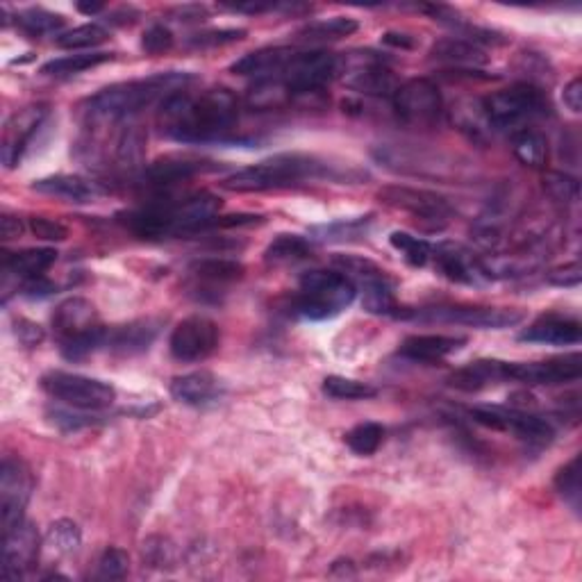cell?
Wrapping results in <instances>:
<instances>
[{
	"label": "cell",
	"instance_id": "ee69618b",
	"mask_svg": "<svg viewBox=\"0 0 582 582\" xmlns=\"http://www.w3.org/2000/svg\"><path fill=\"white\" fill-rule=\"evenodd\" d=\"M555 489L567 501L573 510H580V455L573 457L569 464L557 471Z\"/></svg>",
	"mask_w": 582,
	"mask_h": 582
},
{
	"label": "cell",
	"instance_id": "9f6ffc18",
	"mask_svg": "<svg viewBox=\"0 0 582 582\" xmlns=\"http://www.w3.org/2000/svg\"><path fill=\"white\" fill-rule=\"evenodd\" d=\"M0 235H3L5 241L21 237L23 235V221L19 219V216L3 214V219H0Z\"/></svg>",
	"mask_w": 582,
	"mask_h": 582
},
{
	"label": "cell",
	"instance_id": "ac0fdd59",
	"mask_svg": "<svg viewBox=\"0 0 582 582\" xmlns=\"http://www.w3.org/2000/svg\"><path fill=\"white\" fill-rule=\"evenodd\" d=\"M48 110L44 105H30L26 110L16 112L10 121L5 123L3 130V144H0V160H3L5 169H14L21 162L23 153L35 137L41 123H44Z\"/></svg>",
	"mask_w": 582,
	"mask_h": 582
},
{
	"label": "cell",
	"instance_id": "8d00e7d4",
	"mask_svg": "<svg viewBox=\"0 0 582 582\" xmlns=\"http://www.w3.org/2000/svg\"><path fill=\"white\" fill-rule=\"evenodd\" d=\"M357 28H360V23L351 19V16H332V19L314 21L310 26H305L301 30V37L312 41H335L351 37Z\"/></svg>",
	"mask_w": 582,
	"mask_h": 582
},
{
	"label": "cell",
	"instance_id": "44dd1931",
	"mask_svg": "<svg viewBox=\"0 0 582 582\" xmlns=\"http://www.w3.org/2000/svg\"><path fill=\"white\" fill-rule=\"evenodd\" d=\"M582 330L580 321L560 314H544L535 323L521 332L519 342L528 344H551V346H573L580 344Z\"/></svg>",
	"mask_w": 582,
	"mask_h": 582
},
{
	"label": "cell",
	"instance_id": "3957f363",
	"mask_svg": "<svg viewBox=\"0 0 582 582\" xmlns=\"http://www.w3.org/2000/svg\"><path fill=\"white\" fill-rule=\"evenodd\" d=\"M194 76L189 73H157V76L112 85L87 101V112L96 121H123L155 101H164L185 89Z\"/></svg>",
	"mask_w": 582,
	"mask_h": 582
},
{
	"label": "cell",
	"instance_id": "816d5d0a",
	"mask_svg": "<svg viewBox=\"0 0 582 582\" xmlns=\"http://www.w3.org/2000/svg\"><path fill=\"white\" fill-rule=\"evenodd\" d=\"M580 278H582V271H580L578 262L564 264V266H560V269H553L546 276V280L555 287H578Z\"/></svg>",
	"mask_w": 582,
	"mask_h": 582
},
{
	"label": "cell",
	"instance_id": "7c38bea8",
	"mask_svg": "<svg viewBox=\"0 0 582 582\" xmlns=\"http://www.w3.org/2000/svg\"><path fill=\"white\" fill-rule=\"evenodd\" d=\"M221 344V330L212 319L194 314L182 319L171 332L169 351L178 362L207 360Z\"/></svg>",
	"mask_w": 582,
	"mask_h": 582
},
{
	"label": "cell",
	"instance_id": "836d02e7",
	"mask_svg": "<svg viewBox=\"0 0 582 582\" xmlns=\"http://www.w3.org/2000/svg\"><path fill=\"white\" fill-rule=\"evenodd\" d=\"M112 57H114L112 53H76V55L57 57V60H51L41 66V73H44V76H55V78L78 76V73H85L105 62H112Z\"/></svg>",
	"mask_w": 582,
	"mask_h": 582
},
{
	"label": "cell",
	"instance_id": "52a82bcc",
	"mask_svg": "<svg viewBox=\"0 0 582 582\" xmlns=\"http://www.w3.org/2000/svg\"><path fill=\"white\" fill-rule=\"evenodd\" d=\"M41 387L57 401L78 407V410H105L116 401V389L110 382L80 376V373L51 371L41 378Z\"/></svg>",
	"mask_w": 582,
	"mask_h": 582
},
{
	"label": "cell",
	"instance_id": "ab89813d",
	"mask_svg": "<svg viewBox=\"0 0 582 582\" xmlns=\"http://www.w3.org/2000/svg\"><path fill=\"white\" fill-rule=\"evenodd\" d=\"M389 244H392L398 253L405 257V262L410 266H423L432 257V246L430 241L414 237L410 232L396 230L389 235Z\"/></svg>",
	"mask_w": 582,
	"mask_h": 582
},
{
	"label": "cell",
	"instance_id": "4dcf8cb0",
	"mask_svg": "<svg viewBox=\"0 0 582 582\" xmlns=\"http://www.w3.org/2000/svg\"><path fill=\"white\" fill-rule=\"evenodd\" d=\"M189 271L194 273L196 280L210 282V285H228L244 278V264L228 257H205V260L191 262Z\"/></svg>",
	"mask_w": 582,
	"mask_h": 582
},
{
	"label": "cell",
	"instance_id": "f1b7e54d",
	"mask_svg": "<svg viewBox=\"0 0 582 582\" xmlns=\"http://www.w3.org/2000/svg\"><path fill=\"white\" fill-rule=\"evenodd\" d=\"M32 189L37 194L62 198L66 203H91L96 196V189L91 182L80 176H69V173H57V176H48L32 182Z\"/></svg>",
	"mask_w": 582,
	"mask_h": 582
},
{
	"label": "cell",
	"instance_id": "5bb4252c",
	"mask_svg": "<svg viewBox=\"0 0 582 582\" xmlns=\"http://www.w3.org/2000/svg\"><path fill=\"white\" fill-rule=\"evenodd\" d=\"M32 494V473L21 460L5 457L0 467V523L3 532L23 521Z\"/></svg>",
	"mask_w": 582,
	"mask_h": 582
},
{
	"label": "cell",
	"instance_id": "7a4b0ae2",
	"mask_svg": "<svg viewBox=\"0 0 582 582\" xmlns=\"http://www.w3.org/2000/svg\"><path fill=\"white\" fill-rule=\"evenodd\" d=\"M342 180L335 166L314 155L303 153H280L269 160H262L246 169H239L223 180V189L237 194H253V191H269L289 185H298L303 180Z\"/></svg>",
	"mask_w": 582,
	"mask_h": 582
},
{
	"label": "cell",
	"instance_id": "c3c4849f",
	"mask_svg": "<svg viewBox=\"0 0 582 582\" xmlns=\"http://www.w3.org/2000/svg\"><path fill=\"white\" fill-rule=\"evenodd\" d=\"M246 37V30L241 28H221V30H203L196 32L187 39L189 46L194 48H216V46H228L241 41Z\"/></svg>",
	"mask_w": 582,
	"mask_h": 582
},
{
	"label": "cell",
	"instance_id": "f546056e",
	"mask_svg": "<svg viewBox=\"0 0 582 582\" xmlns=\"http://www.w3.org/2000/svg\"><path fill=\"white\" fill-rule=\"evenodd\" d=\"M55 262H57L55 248H26V251L19 253H7L3 266L10 273H14V276L28 280L44 276Z\"/></svg>",
	"mask_w": 582,
	"mask_h": 582
},
{
	"label": "cell",
	"instance_id": "ffe728a7",
	"mask_svg": "<svg viewBox=\"0 0 582 582\" xmlns=\"http://www.w3.org/2000/svg\"><path fill=\"white\" fill-rule=\"evenodd\" d=\"M432 257H435L437 269L442 271L448 280L460 282V285H478L480 280H485L480 260L462 244L444 241V244L432 248Z\"/></svg>",
	"mask_w": 582,
	"mask_h": 582
},
{
	"label": "cell",
	"instance_id": "d6986e66",
	"mask_svg": "<svg viewBox=\"0 0 582 582\" xmlns=\"http://www.w3.org/2000/svg\"><path fill=\"white\" fill-rule=\"evenodd\" d=\"M221 210V198L214 194H194L185 201L171 203V235L180 232H196L212 228V223Z\"/></svg>",
	"mask_w": 582,
	"mask_h": 582
},
{
	"label": "cell",
	"instance_id": "6f0895ef",
	"mask_svg": "<svg viewBox=\"0 0 582 582\" xmlns=\"http://www.w3.org/2000/svg\"><path fill=\"white\" fill-rule=\"evenodd\" d=\"M382 44L403 48V51H412V48L417 46V41H414L410 35H405V32H387V35H382Z\"/></svg>",
	"mask_w": 582,
	"mask_h": 582
},
{
	"label": "cell",
	"instance_id": "f5cc1de1",
	"mask_svg": "<svg viewBox=\"0 0 582 582\" xmlns=\"http://www.w3.org/2000/svg\"><path fill=\"white\" fill-rule=\"evenodd\" d=\"M55 291L53 282H48L44 276H37V278H28L26 285H23V296L28 298H41V296H51Z\"/></svg>",
	"mask_w": 582,
	"mask_h": 582
},
{
	"label": "cell",
	"instance_id": "7dc6e473",
	"mask_svg": "<svg viewBox=\"0 0 582 582\" xmlns=\"http://www.w3.org/2000/svg\"><path fill=\"white\" fill-rule=\"evenodd\" d=\"M130 569V557L121 548L110 546L98 560V578L103 580H121L126 578V573Z\"/></svg>",
	"mask_w": 582,
	"mask_h": 582
},
{
	"label": "cell",
	"instance_id": "484cf974",
	"mask_svg": "<svg viewBox=\"0 0 582 582\" xmlns=\"http://www.w3.org/2000/svg\"><path fill=\"white\" fill-rule=\"evenodd\" d=\"M467 344V337L455 335H410L403 339L401 355L414 362H437Z\"/></svg>",
	"mask_w": 582,
	"mask_h": 582
},
{
	"label": "cell",
	"instance_id": "b9f144b4",
	"mask_svg": "<svg viewBox=\"0 0 582 582\" xmlns=\"http://www.w3.org/2000/svg\"><path fill=\"white\" fill-rule=\"evenodd\" d=\"M144 146H146V135L141 132L139 126H130L121 132L119 144H116V160L126 169H137V166L144 162Z\"/></svg>",
	"mask_w": 582,
	"mask_h": 582
},
{
	"label": "cell",
	"instance_id": "277c9868",
	"mask_svg": "<svg viewBox=\"0 0 582 582\" xmlns=\"http://www.w3.org/2000/svg\"><path fill=\"white\" fill-rule=\"evenodd\" d=\"M53 328L60 337V348L66 360L82 357L107 346V330L101 326L96 307L87 298H66L53 312Z\"/></svg>",
	"mask_w": 582,
	"mask_h": 582
},
{
	"label": "cell",
	"instance_id": "ba28073f",
	"mask_svg": "<svg viewBox=\"0 0 582 582\" xmlns=\"http://www.w3.org/2000/svg\"><path fill=\"white\" fill-rule=\"evenodd\" d=\"M342 73V55L328 51L294 53L280 73V82L289 91V96H310L321 91L323 85Z\"/></svg>",
	"mask_w": 582,
	"mask_h": 582
},
{
	"label": "cell",
	"instance_id": "30bf717a",
	"mask_svg": "<svg viewBox=\"0 0 582 582\" xmlns=\"http://www.w3.org/2000/svg\"><path fill=\"white\" fill-rule=\"evenodd\" d=\"M419 321L455 323V326L480 328V330H501L512 328L523 321V312L510 307H478V305H453V307H430L414 314Z\"/></svg>",
	"mask_w": 582,
	"mask_h": 582
},
{
	"label": "cell",
	"instance_id": "9c48e42d",
	"mask_svg": "<svg viewBox=\"0 0 582 582\" xmlns=\"http://www.w3.org/2000/svg\"><path fill=\"white\" fill-rule=\"evenodd\" d=\"M469 417L480 423V426L514 432V435L526 439L532 444H546L553 439V426L548 419L537 417V414L519 410V407H498V405H478L471 407Z\"/></svg>",
	"mask_w": 582,
	"mask_h": 582
},
{
	"label": "cell",
	"instance_id": "e0dca14e",
	"mask_svg": "<svg viewBox=\"0 0 582 582\" xmlns=\"http://www.w3.org/2000/svg\"><path fill=\"white\" fill-rule=\"evenodd\" d=\"M39 555V532L28 521L3 532V580H19L35 567Z\"/></svg>",
	"mask_w": 582,
	"mask_h": 582
},
{
	"label": "cell",
	"instance_id": "91938a15",
	"mask_svg": "<svg viewBox=\"0 0 582 582\" xmlns=\"http://www.w3.org/2000/svg\"><path fill=\"white\" fill-rule=\"evenodd\" d=\"M232 12H248V14H264L276 10V5H264V3H246V5H226Z\"/></svg>",
	"mask_w": 582,
	"mask_h": 582
},
{
	"label": "cell",
	"instance_id": "9a60e30c",
	"mask_svg": "<svg viewBox=\"0 0 582 582\" xmlns=\"http://www.w3.org/2000/svg\"><path fill=\"white\" fill-rule=\"evenodd\" d=\"M378 198L385 205L394 207V210L407 212V214L417 216V219L423 223H430L432 228H442L448 221V216H451V205L446 203V198H442L439 194H432V191H426V189L392 185V187H382L378 191Z\"/></svg>",
	"mask_w": 582,
	"mask_h": 582
},
{
	"label": "cell",
	"instance_id": "94428289",
	"mask_svg": "<svg viewBox=\"0 0 582 582\" xmlns=\"http://www.w3.org/2000/svg\"><path fill=\"white\" fill-rule=\"evenodd\" d=\"M78 10L89 14V16H94L98 12H103L105 5H101V3H78Z\"/></svg>",
	"mask_w": 582,
	"mask_h": 582
},
{
	"label": "cell",
	"instance_id": "f6af8a7d",
	"mask_svg": "<svg viewBox=\"0 0 582 582\" xmlns=\"http://www.w3.org/2000/svg\"><path fill=\"white\" fill-rule=\"evenodd\" d=\"M369 223H371V216H367V219H351V221L344 219V221L330 223V226L314 228L312 235H317L319 241H348L353 237L367 235Z\"/></svg>",
	"mask_w": 582,
	"mask_h": 582
},
{
	"label": "cell",
	"instance_id": "e575fe53",
	"mask_svg": "<svg viewBox=\"0 0 582 582\" xmlns=\"http://www.w3.org/2000/svg\"><path fill=\"white\" fill-rule=\"evenodd\" d=\"M362 303L364 310L371 314H394L396 317V298H394V289L392 282L382 273V276L362 282Z\"/></svg>",
	"mask_w": 582,
	"mask_h": 582
},
{
	"label": "cell",
	"instance_id": "db71d44e",
	"mask_svg": "<svg viewBox=\"0 0 582 582\" xmlns=\"http://www.w3.org/2000/svg\"><path fill=\"white\" fill-rule=\"evenodd\" d=\"M562 101L573 114H580V110H582V80L580 78H573L569 85L564 87Z\"/></svg>",
	"mask_w": 582,
	"mask_h": 582
},
{
	"label": "cell",
	"instance_id": "f907efd6",
	"mask_svg": "<svg viewBox=\"0 0 582 582\" xmlns=\"http://www.w3.org/2000/svg\"><path fill=\"white\" fill-rule=\"evenodd\" d=\"M30 230L37 239H44V241H64L66 237H69L66 226H62L60 221L46 219V216H35V219H30Z\"/></svg>",
	"mask_w": 582,
	"mask_h": 582
},
{
	"label": "cell",
	"instance_id": "2e32d148",
	"mask_svg": "<svg viewBox=\"0 0 582 582\" xmlns=\"http://www.w3.org/2000/svg\"><path fill=\"white\" fill-rule=\"evenodd\" d=\"M507 380L523 385H564L582 376L580 353L551 357L544 362H507Z\"/></svg>",
	"mask_w": 582,
	"mask_h": 582
},
{
	"label": "cell",
	"instance_id": "74e56055",
	"mask_svg": "<svg viewBox=\"0 0 582 582\" xmlns=\"http://www.w3.org/2000/svg\"><path fill=\"white\" fill-rule=\"evenodd\" d=\"M16 23L23 32H28L32 37H44V35H53V32L62 30L64 26V16L48 12L44 7H28L16 14Z\"/></svg>",
	"mask_w": 582,
	"mask_h": 582
},
{
	"label": "cell",
	"instance_id": "680465c9",
	"mask_svg": "<svg viewBox=\"0 0 582 582\" xmlns=\"http://www.w3.org/2000/svg\"><path fill=\"white\" fill-rule=\"evenodd\" d=\"M176 14L180 16L178 21H203L207 16L205 7H201V5H185V7H180Z\"/></svg>",
	"mask_w": 582,
	"mask_h": 582
},
{
	"label": "cell",
	"instance_id": "6da1fadb",
	"mask_svg": "<svg viewBox=\"0 0 582 582\" xmlns=\"http://www.w3.org/2000/svg\"><path fill=\"white\" fill-rule=\"evenodd\" d=\"M237 119V98L228 89H207L198 96L182 89L164 98L160 107L162 130L185 144L228 139Z\"/></svg>",
	"mask_w": 582,
	"mask_h": 582
},
{
	"label": "cell",
	"instance_id": "83f0119b",
	"mask_svg": "<svg viewBox=\"0 0 582 582\" xmlns=\"http://www.w3.org/2000/svg\"><path fill=\"white\" fill-rule=\"evenodd\" d=\"M507 362L501 360H476L467 364V367L457 369L451 378H448V385L453 389H460V392H480L489 385H501L507 380Z\"/></svg>",
	"mask_w": 582,
	"mask_h": 582
},
{
	"label": "cell",
	"instance_id": "4316f807",
	"mask_svg": "<svg viewBox=\"0 0 582 582\" xmlns=\"http://www.w3.org/2000/svg\"><path fill=\"white\" fill-rule=\"evenodd\" d=\"M430 57L439 64L451 66V69H478V66H485L489 62L487 53L480 46L460 37L435 41L430 48Z\"/></svg>",
	"mask_w": 582,
	"mask_h": 582
},
{
	"label": "cell",
	"instance_id": "cb8c5ba5",
	"mask_svg": "<svg viewBox=\"0 0 582 582\" xmlns=\"http://www.w3.org/2000/svg\"><path fill=\"white\" fill-rule=\"evenodd\" d=\"M160 319H139L128 326L107 332V346L121 355H137L151 348L155 337L160 335Z\"/></svg>",
	"mask_w": 582,
	"mask_h": 582
},
{
	"label": "cell",
	"instance_id": "7402d4cb",
	"mask_svg": "<svg viewBox=\"0 0 582 582\" xmlns=\"http://www.w3.org/2000/svg\"><path fill=\"white\" fill-rule=\"evenodd\" d=\"M171 396L182 405L205 407L223 396V382L210 371H191L171 382Z\"/></svg>",
	"mask_w": 582,
	"mask_h": 582
},
{
	"label": "cell",
	"instance_id": "5b68a950",
	"mask_svg": "<svg viewBox=\"0 0 582 582\" xmlns=\"http://www.w3.org/2000/svg\"><path fill=\"white\" fill-rule=\"evenodd\" d=\"M355 296V282L342 271L317 269L307 271L301 278V291H298L294 307L303 319L326 321L346 310L355 301Z\"/></svg>",
	"mask_w": 582,
	"mask_h": 582
},
{
	"label": "cell",
	"instance_id": "bcb514c9",
	"mask_svg": "<svg viewBox=\"0 0 582 582\" xmlns=\"http://www.w3.org/2000/svg\"><path fill=\"white\" fill-rule=\"evenodd\" d=\"M544 189L546 194L553 198L557 203L571 205L578 201L580 196V185L578 180L569 176V173H560V171H551L544 176Z\"/></svg>",
	"mask_w": 582,
	"mask_h": 582
},
{
	"label": "cell",
	"instance_id": "1f68e13d",
	"mask_svg": "<svg viewBox=\"0 0 582 582\" xmlns=\"http://www.w3.org/2000/svg\"><path fill=\"white\" fill-rule=\"evenodd\" d=\"M512 151L521 164L530 169H544L548 160V141L535 128H521L512 132Z\"/></svg>",
	"mask_w": 582,
	"mask_h": 582
},
{
	"label": "cell",
	"instance_id": "d6a6232c",
	"mask_svg": "<svg viewBox=\"0 0 582 582\" xmlns=\"http://www.w3.org/2000/svg\"><path fill=\"white\" fill-rule=\"evenodd\" d=\"M312 255V244L310 239H305L301 235H280L266 246L264 260L266 264L273 266H285V264H296L303 262Z\"/></svg>",
	"mask_w": 582,
	"mask_h": 582
},
{
	"label": "cell",
	"instance_id": "8fae6325",
	"mask_svg": "<svg viewBox=\"0 0 582 582\" xmlns=\"http://www.w3.org/2000/svg\"><path fill=\"white\" fill-rule=\"evenodd\" d=\"M342 73L348 89L364 96H394L396 78L389 66L376 53H351L342 55Z\"/></svg>",
	"mask_w": 582,
	"mask_h": 582
},
{
	"label": "cell",
	"instance_id": "681fc988",
	"mask_svg": "<svg viewBox=\"0 0 582 582\" xmlns=\"http://www.w3.org/2000/svg\"><path fill=\"white\" fill-rule=\"evenodd\" d=\"M141 48L148 55H162L173 48V32L162 26V23H155V26L148 28L141 37Z\"/></svg>",
	"mask_w": 582,
	"mask_h": 582
},
{
	"label": "cell",
	"instance_id": "11a10c76",
	"mask_svg": "<svg viewBox=\"0 0 582 582\" xmlns=\"http://www.w3.org/2000/svg\"><path fill=\"white\" fill-rule=\"evenodd\" d=\"M16 335H19V339L23 344H28V346H35L39 344L41 339H44V330H41L37 323H30V321H19L16 323Z\"/></svg>",
	"mask_w": 582,
	"mask_h": 582
},
{
	"label": "cell",
	"instance_id": "f35d334b",
	"mask_svg": "<svg viewBox=\"0 0 582 582\" xmlns=\"http://www.w3.org/2000/svg\"><path fill=\"white\" fill-rule=\"evenodd\" d=\"M382 439H385V428L376 421H364V423H357L355 428L346 432L344 442L355 455L367 457L378 451Z\"/></svg>",
	"mask_w": 582,
	"mask_h": 582
},
{
	"label": "cell",
	"instance_id": "d4e9b609",
	"mask_svg": "<svg viewBox=\"0 0 582 582\" xmlns=\"http://www.w3.org/2000/svg\"><path fill=\"white\" fill-rule=\"evenodd\" d=\"M294 53L296 51H291V48H285V46L262 48V51H255L241 57V60H237L230 66V71L235 73V76H246L255 80L276 78L280 76L282 69H285L291 57H294Z\"/></svg>",
	"mask_w": 582,
	"mask_h": 582
},
{
	"label": "cell",
	"instance_id": "60d3db41",
	"mask_svg": "<svg viewBox=\"0 0 582 582\" xmlns=\"http://www.w3.org/2000/svg\"><path fill=\"white\" fill-rule=\"evenodd\" d=\"M82 544L80 528L69 519L55 521L46 532V546L57 555H71L76 553Z\"/></svg>",
	"mask_w": 582,
	"mask_h": 582
},
{
	"label": "cell",
	"instance_id": "4fadbf2b",
	"mask_svg": "<svg viewBox=\"0 0 582 582\" xmlns=\"http://www.w3.org/2000/svg\"><path fill=\"white\" fill-rule=\"evenodd\" d=\"M394 98V110L405 123L428 126L437 121L444 110L442 91L428 78H412L405 85H398Z\"/></svg>",
	"mask_w": 582,
	"mask_h": 582
},
{
	"label": "cell",
	"instance_id": "8992f818",
	"mask_svg": "<svg viewBox=\"0 0 582 582\" xmlns=\"http://www.w3.org/2000/svg\"><path fill=\"white\" fill-rule=\"evenodd\" d=\"M482 110H485L492 130L517 132L528 128L530 121L551 114V103L542 89L530 85V82H521V85H512L485 98Z\"/></svg>",
	"mask_w": 582,
	"mask_h": 582
},
{
	"label": "cell",
	"instance_id": "d590c367",
	"mask_svg": "<svg viewBox=\"0 0 582 582\" xmlns=\"http://www.w3.org/2000/svg\"><path fill=\"white\" fill-rule=\"evenodd\" d=\"M323 394L335 398V401H369L378 396V389L369 382H360L344 376H328L323 380Z\"/></svg>",
	"mask_w": 582,
	"mask_h": 582
},
{
	"label": "cell",
	"instance_id": "7bdbcfd3",
	"mask_svg": "<svg viewBox=\"0 0 582 582\" xmlns=\"http://www.w3.org/2000/svg\"><path fill=\"white\" fill-rule=\"evenodd\" d=\"M105 39L107 30L103 26H98V23H85V26H78L57 37V46L66 48V51H80V48H94L103 44Z\"/></svg>",
	"mask_w": 582,
	"mask_h": 582
},
{
	"label": "cell",
	"instance_id": "603a6c76",
	"mask_svg": "<svg viewBox=\"0 0 582 582\" xmlns=\"http://www.w3.org/2000/svg\"><path fill=\"white\" fill-rule=\"evenodd\" d=\"M214 164L201 160V157H191V155H164L160 160H155L148 166L144 176L148 182H153L157 187H171L178 185L182 180H189L198 176V173L212 171Z\"/></svg>",
	"mask_w": 582,
	"mask_h": 582
}]
</instances>
